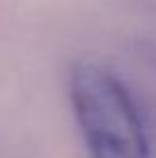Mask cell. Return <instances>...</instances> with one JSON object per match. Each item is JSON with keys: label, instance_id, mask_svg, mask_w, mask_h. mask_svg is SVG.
<instances>
[{"label": "cell", "instance_id": "obj_1", "mask_svg": "<svg viewBox=\"0 0 156 158\" xmlns=\"http://www.w3.org/2000/svg\"><path fill=\"white\" fill-rule=\"evenodd\" d=\"M69 96L92 158H149L140 110L115 73L99 64H78Z\"/></svg>", "mask_w": 156, "mask_h": 158}]
</instances>
